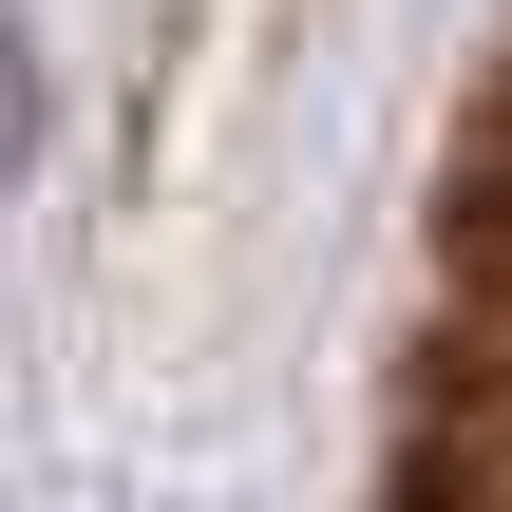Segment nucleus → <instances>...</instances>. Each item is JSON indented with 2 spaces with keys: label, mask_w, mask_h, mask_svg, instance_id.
Returning a JSON list of instances; mask_svg holds the SVG:
<instances>
[{
  "label": "nucleus",
  "mask_w": 512,
  "mask_h": 512,
  "mask_svg": "<svg viewBox=\"0 0 512 512\" xmlns=\"http://www.w3.org/2000/svg\"><path fill=\"white\" fill-rule=\"evenodd\" d=\"M380 512H512V38H494V76H475V114H456V171H437Z\"/></svg>",
  "instance_id": "1"
}]
</instances>
